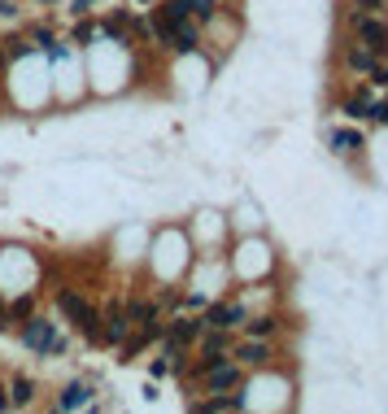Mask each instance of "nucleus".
Wrapping results in <instances>:
<instances>
[{
  "label": "nucleus",
  "instance_id": "obj_1",
  "mask_svg": "<svg viewBox=\"0 0 388 414\" xmlns=\"http://www.w3.org/2000/svg\"><path fill=\"white\" fill-rule=\"evenodd\" d=\"M57 305H61V314L83 331V340L88 344H101V310H96L83 292H74V288H57Z\"/></svg>",
  "mask_w": 388,
  "mask_h": 414
},
{
  "label": "nucleus",
  "instance_id": "obj_2",
  "mask_svg": "<svg viewBox=\"0 0 388 414\" xmlns=\"http://www.w3.org/2000/svg\"><path fill=\"white\" fill-rule=\"evenodd\" d=\"M18 327H22V344L31 353H66V336H61L57 323H48L44 314H31Z\"/></svg>",
  "mask_w": 388,
  "mask_h": 414
},
{
  "label": "nucleus",
  "instance_id": "obj_3",
  "mask_svg": "<svg viewBox=\"0 0 388 414\" xmlns=\"http://www.w3.org/2000/svg\"><path fill=\"white\" fill-rule=\"evenodd\" d=\"M349 31H353V35H358L375 57H388V18H384V13L349 9Z\"/></svg>",
  "mask_w": 388,
  "mask_h": 414
},
{
  "label": "nucleus",
  "instance_id": "obj_4",
  "mask_svg": "<svg viewBox=\"0 0 388 414\" xmlns=\"http://www.w3.org/2000/svg\"><path fill=\"white\" fill-rule=\"evenodd\" d=\"M201 384H205V392H236L240 384H245V367L227 353V358H218L214 367L201 375Z\"/></svg>",
  "mask_w": 388,
  "mask_h": 414
},
{
  "label": "nucleus",
  "instance_id": "obj_5",
  "mask_svg": "<svg viewBox=\"0 0 388 414\" xmlns=\"http://www.w3.org/2000/svg\"><path fill=\"white\" fill-rule=\"evenodd\" d=\"M380 61H384V57H375V53H371V48H366L362 40L341 44V70H345V74H353V79H371Z\"/></svg>",
  "mask_w": 388,
  "mask_h": 414
},
{
  "label": "nucleus",
  "instance_id": "obj_6",
  "mask_svg": "<svg viewBox=\"0 0 388 414\" xmlns=\"http://www.w3.org/2000/svg\"><path fill=\"white\" fill-rule=\"evenodd\" d=\"M232 358H236V362H240V367H245V371H266L270 362H275V349H270L266 340L249 336L245 344H236V349H232Z\"/></svg>",
  "mask_w": 388,
  "mask_h": 414
},
{
  "label": "nucleus",
  "instance_id": "obj_7",
  "mask_svg": "<svg viewBox=\"0 0 388 414\" xmlns=\"http://www.w3.org/2000/svg\"><path fill=\"white\" fill-rule=\"evenodd\" d=\"M131 336V319H127V310H122V301H114L105 314H101V344H118Z\"/></svg>",
  "mask_w": 388,
  "mask_h": 414
},
{
  "label": "nucleus",
  "instance_id": "obj_8",
  "mask_svg": "<svg viewBox=\"0 0 388 414\" xmlns=\"http://www.w3.org/2000/svg\"><path fill=\"white\" fill-rule=\"evenodd\" d=\"M328 144H332L336 157H358L362 148H366V140H362L358 127H336V131H328Z\"/></svg>",
  "mask_w": 388,
  "mask_h": 414
},
{
  "label": "nucleus",
  "instance_id": "obj_9",
  "mask_svg": "<svg viewBox=\"0 0 388 414\" xmlns=\"http://www.w3.org/2000/svg\"><path fill=\"white\" fill-rule=\"evenodd\" d=\"M197 26H201V22H192V18L175 22L166 48H170V53H197V48H201V31H197Z\"/></svg>",
  "mask_w": 388,
  "mask_h": 414
},
{
  "label": "nucleus",
  "instance_id": "obj_10",
  "mask_svg": "<svg viewBox=\"0 0 388 414\" xmlns=\"http://www.w3.org/2000/svg\"><path fill=\"white\" fill-rule=\"evenodd\" d=\"M9 410H31V406H35V379H31V375H9Z\"/></svg>",
  "mask_w": 388,
  "mask_h": 414
},
{
  "label": "nucleus",
  "instance_id": "obj_11",
  "mask_svg": "<svg viewBox=\"0 0 388 414\" xmlns=\"http://www.w3.org/2000/svg\"><path fill=\"white\" fill-rule=\"evenodd\" d=\"M201 319H170V323H161V336H166V344H192L201 336Z\"/></svg>",
  "mask_w": 388,
  "mask_h": 414
},
{
  "label": "nucleus",
  "instance_id": "obj_12",
  "mask_svg": "<svg viewBox=\"0 0 388 414\" xmlns=\"http://www.w3.org/2000/svg\"><path fill=\"white\" fill-rule=\"evenodd\" d=\"M79 406H92V384H83V379L66 384V392L57 397V410H79Z\"/></svg>",
  "mask_w": 388,
  "mask_h": 414
},
{
  "label": "nucleus",
  "instance_id": "obj_13",
  "mask_svg": "<svg viewBox=\"0 0 388 414\" xmlns=\"http://www.w3.org/2000/svg\"><path fill=\"white\" fill-rule=\"evenodd\" d=\"M341 113H345L349 122H362L366 113H371V88H358L353 96H345V101H341Z\"/></svg>",
  "mask_w": 388,
  "mask_h": 414
},
{
  "label": "nucleus",
  "instance_id": "obj_14",
  "mask_svg": "<svg viewBox=\"0 0 388 414\" xmlns=\"http://www.w3.org/2000/svg\"><path fill=\"white\" fill-rule=\"evenodd\" d=\"M240 327H245V336L266 340V336H275V331H280V319H275V314H257V319H253V314H249V319L240 323Z\"/></svg>",
  "mask_w": 388,
  "mask_h": 414
},
{
  "label": "nucleus",
  "instance_id": "obj_15",
  "mask_svg": "<svg viewBox=\"0 0 388 414\" xmlns=\"http://www.w3.org/2000/svg\"><path fill=\"white\" fill-rule=\"evenodd\" d=\"M31 314H35V296L26 292V296H18V301H9V305H5V327H9V323H13V327L26 323Z\"/></svg>",
  "mask_w": 388,
  "mask_h": 414
},
{
  "label": "nucleus",
  "instance_id": "obj_16",
  "mask_svg": "<svg viewBox=\"0 0 388 414\" xmlns=\"http://www.w3.org/2000/svg\"><path fill=\"white\" fill-rule=\"evenodd\" d=\"M179 5L188 9V18L192 22H209L218 13V0H179Z\"/></svg>",
  "mask_w": 388,
  "mask_h": 414
},
{
  "label": "nucleus",
  "instance_id": "obj_17",
  "mask_svg": "<svg viewBox=\"0 0 388 414\" xmlns=\"http://www.w3.org/2000/svg\"><path fill=\"white\" fill-rule=\"evenodd\" d=\"M371 122H380V127H388V101H375V96H371V113H366Z\"/></svg>",
  "mask_w": 388,
  "mask_h": 414
},
{
  "label": "nucleus",
  "instance_id": "obj_18",
  "mask_svg": "<svg viewBox=\"0 0 388 414\" xmlns=\"http://www.w3.org/2000/svg\"><path fill=\"white\" fill-rule=\"evenodd\" d=\"M353 9H366V13H388V0H349Z\"/></svg>",
  "mask_w": 388,
  "mask_h": 414
},
{
  "label": "nucleus",
  "instance_id": "obj_19",
  "mask_svg": "<svg viewBox=\"0 0 388 414\" xmlns=\"http://www.w3.org/2000/svg\"><path fill=\"white\" fill-rule=\"evenodd\" d=\"M92 35H96V26H92V22H79V26H74V44H88Z\"/></svg>",
  "mask_w": 388,
  "mask_h": 414
},
{
  "label": "nucleus",
  "instance_id": "obj_20",
  "mask_svg": "<svg viewBox=\"0 0 388 414\" xmlns=\"http://www.w3.org/2000/svg\"><path fill=\"white\" fill-rule=\"evenodd\" d=\"M0 18L13 22V18H18V5H13V0H0Z\"/></svg>",
  "mask_w": 388,
  "mask_h": 414
},
{
  "label": "nucleus",
  "instance_id": "obj_21",
  "mask_svg": "<svg viewBox=\"0 0 388 414\" xmlns=\"http://www.w3.org/2000/svg\"><path fill=\"white\" fill-rule=\"evenodd\" d=\"M371 83H380V88H388V61L375 65V74H371Z\"/></svg>",
  "mask_w": 388,
  "mask_h": 414
},
{
  "label": "nucleus",
  "instance_id": "obj_22",
  "mask_svg": "<svg viewBox=\"0 0 388 414\" xmlns=\"http://www.w3.org/2000/svg\"><path fill=\"white\" fill-rule=\"evenodd\" d=\"M0 410H9V388L0 384Z\"/></svg>",
  "mask_w": 388,
  "mask_h": 414
},
{
  "label": "nucleus",
  "instance_id": "obj_23",
  "mask_svg": "<svg viewBox=\"0 0 388 414\" xmlns=\"http://www.w3.org/2000/svg\"><path fill=\"white\" fill-rule=\"evenodd\" d=\"M0 331H5V305H0Z\"/></svg>",
  "mask_w": 388,
  "mask_h": 414
},
{
  "label": "nucleus",
  "instance_id": "obj_24",
  "mask_svg": "<svg viewBox=\"0 0 388 414\" xmlns=\"http://www.w3.org/2000/svg\"><path fill=\"white\" fill-rule=\"evenodd\" d=\"M40 5H53V0H40Z\"/></svg>",
  "mask_w": 388,
  "mask_h": 414
}]
</instances>
